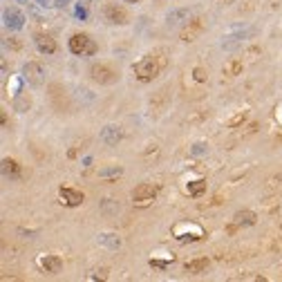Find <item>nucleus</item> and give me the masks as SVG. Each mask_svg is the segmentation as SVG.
Segmentation results:
<instances>
[{
	"label": "nucleus",
	"mask_w": 282,
	"mask_h": 282,
	"mask_svg": "<svg viewBox=\"0 0 282 282\" xmlns=\"http://www.w3.org/2000/svg\"><path fill=\"white\" fill-rule=\"evenodd\" d=\"M164 65H166V61L161 59V56L148 54V56H144V59H139L137 63H134L132 72H134V76H137L141 83H150L153 78L159 76V72L164 70Z\"/></svg>",
	"instance_id": "nucleus-1"
},
{
	"label": "nucleus",
	"mask_w": 282,
	"mask_h": 282,
	"mask_svg": "<svg viewBox=\"0 0 282 282\" xmlns=\"http://www.w3.org/2000/svg\"><path fill=\"white\" fill-rule=\"evenodd\" d=\"M67 47H70V52L76 56H94L97 54V43H94L87 34H83V31L72 34L70 40H67Z\"/></svg>",
	"instance_id": "nucleus-2"
},
{
	"label": "nucleus",
	"mask_w": 282,
	"mask_h": 282,
	"mask_svg": "<svg viewBox=\"0 0 282 282\" xmlns=\"http://www.w3.org/2000/svg\"><path fill=\"white\" fill-rule=\"evenodd\" d=\"M87 74H90V78L94 83H99V85H112V83L119 81V70H114L108 63H94V65H90Z\"/></svg>",
	"instance_id": "nucleus-3"
},
{
	"label": "nucleus",
	"mask_w": 282,
	"mask_h": 282,
	"mask_svg": "<svg viewBox=\"0 0 282 282\" xmlns=\"http://www.w3.org/2000/svg\"><path fill=\"white\" fill-rule=\"evenodd\" d=\"M172 235L177 242H195V240L204 238V228L195 222H179L172 228Z\"/></svg>",
	"instance_id": "nucleus-4"
},
{
	"label": "nucleus",
	"mask_w": 282,
	"mask_h": 282,
	"mask_svg": "<svg viewBox=\"0 0 282 282\" xmlns=\"http://www.w3.org/2000/svg\"><path fill=\"white\" fill-rule=\"evenodd\" d=\"M45 65L43 63H38V61H29V63H25V67H23V78L27 83H31V85H40V83L45 81Z\"/></svg>",
	"instance_id": "nucleus-5"
},
{
	"label": "nucleus",
	"mask_w": 282,
	"mask_h": 282,
	"mask_svg": "<svg viewBox=\"0 0 282 282\" xmlns=\"http://www.w3.org/2000/svg\"><path fill=\"white\" fill-rule=\"evenodd\" d=\"M251 34H253V29H249V27H235L222 38V47L224 50H235V47L242 45Z\"/></svg>",
	"instance_id": "nucleus-6"
},
{
	"label": "nucleus",
	"mask_w": 282,
	"mask_h": 282,
	"mask_svg": "<svg viewBox=\"0 0 282 282\" xmlns=\"http://www.w3.org/2000/svg\"><path fill=\"white\" fill-rule=\"evenodd\" d=\"M103 18H106L110 25H128L130 16H128V12H125L121 5L108 3L106 7H103Z\"/></svg>",
	"instance_id": "nucleus-7"
},
{
	"label": "nucleus",
	"mask_w": 282,
	"mask_h": 282,
	"mask_svg": "<svg viewBox=\"0 0 282 282\" xmlns=\"http://www.w3.org/2000/svg\"><path fill=\"white\" fill-rule=\"evenodd\" d=\"M155 197H157L155 184H139L132 191V202L137 204V206H148V204H153Z\"/></svg>",
	"instance_id": "nucleus-8"
},
{
	"label": "nucleus",
	"mask_w": 282,
	"mask_h": 282,
	"mask_svg": "<svg viewBox=\"0 0 282 282\" xmlns=\"http://www.w3.org/2000/svg\"><path fill=\"white\" fill-rule=\"evenodd\" d=\"M3 23H5V27L7 29L18 31V29H23V25H25V16H23L20 9L9 7V9H5L3 12Z\"/></svg>",
	"instance_id": "nucleus-9"
},
{
	"label": "nucleus",
	"mask_w": 282,
	"mask_h": 282,
	"mask_svg": "<svg viewBox=\"0 0 282 282\" xmlns=\"http://www.w3.org/2000/svg\"><path fill=\"white\" fill-rule=\"evenodd\" d=\"M204 31V20L202 18H193V20H188V23L184 25V29H181V40L184 43H193V40L197 38Z\"/></svg>",
	"instance_id": "nucleus-10"
},
{
	"label": "nucleus",
	"mask_w": 282,
	"mask_h": 282,
	"mask_svg": "<svg viewBox=\"0 0 282 282\" xmlns=\"http://www.w3.org/2000/svg\"><path fill=\"white\" fill-rule=\"evenodd\" d=\"M121 139H123V130H121V125L110 123V125H106V128L101 130V141H103L106 146H117Z\"/></svg>",
	"instance_id": "nucleus-11"
},
{
	"label": "nucleus",
	"mask_w": 282,
	"mask_h": 282,
	"mask_svg": "<svg viewBox=\"0 0 282 282\" xmlns=\"http://www.w3.org/2000/svg\"><path fill=\"white\" fill-rule=\"evenodd\" d=\"M188 18H191V12H188L186 7L170 9V12L166 14V23H168V27H179V25H186Z\"/></svg>",
	"instance_id": "nucleus-12"
},
{
	"label": "nucleus",
	"mask_w": 282,
	"mask_h": 282,
	"mask_svg": "<svg viewBox=\"0 0 282 282\" xmlns=\"http://www.w3.org/2000/svg\"><path fill=\"white\" fill-rule=\"evenodd\" d=\"M61 200L65 206H81L83 200H85V195H83L81 191H76V188H70V186H65V188H61Z\"/></svg>",
	"instance_id": "nucleus-13"
},
{
	"label": "nucleus",
	"mask_w": 282,
	"mask_h": 282,
	"mask_svg": "<svg viewBox=\"0 0 282 282\" xmlns=\"http://www.w3.org/2000/svg\"><path fill=\"white\" fill-rule=\"evenodd\" d=\"M34 43H36V47H38L40 54H54L56 52V40L52 38L50 34H43V31L34 34Z\"/></svg>",
	"instance_id": "nucleus-14"
},
{
	"label": "nucleus",
	"mask_w": 282,
	"mask_h": 282,
	"mask_svg": "<svg viewBox=\"0 0 282 282\" xmlns=\"http://www.w3.org/2000/svg\"><path fill=\"white\" fill-rule=\"evenodd\" d=\"M38 266L45 271V273H59L63 262H61L59 255H43V258L38 260Z\"/></svg>",
	"instance_id": "nucleus-15"
},
{
	"label": "nucleus",
	"mask_w": 282,
	"mask_h": 282,
	"mask_svg": "<svg viewBox=\"0 0 282 282\" xmlns=\"http://www.w3.org/2000/svg\"><path fill=\"white\" fill-rule=\"evenodd\" d=\"M99 244L106 247L108 251H117V249H121L123 240L117 233H99Z\"/></svg>",
	"instance_id": "nucleus-16"
},
{
	"label": "nucleus",
	"mask_w": 282,
	"mask_h": 282,
	"mask_svg": "<svg viewBox=\"0 0 282 282\" xmlns=\"http://www.w3.org/2000/svg\"><path fill=\"white\" fill-rule=\"evenodd\" d=\"M3 175L9 177V179H18L20 164L16 159H9V157H5V159H3Z\"/></svg>",
	"instance_id": "nucleus-17"
},
{
	"label": "nucleus",
	"mask_w": 282,
	"mask_h": 282,
	"mask_svg": "<svg viewBox=\"0 0 282 282\" xmlns=\"http://www.w3.org/2000/svg\"><path fill=\"white\" fill-rule=\"evenodd\" d=\"M255 219H258V217H255L253 211H238L233 215V224H235V226H253Z\"/></svg>",
	"instance_id": "nucleus-18"
},
{
	"label": "nucleus",
	"mask_w": 282,
	"mask_h": 282,
	"mask_svg": "<svg viewBox=\"0 0 282 282\" xmlns=\"http://www.w3.org/2000/svg\"><path fill=\"white\" fill-rule=\"evenodd\" d=\"M206 266H208V258H195V260H191V262H186V273H193V275H197V273H202V271H206Z\"/></svg>",
	"instance_id": "nucleus-19"
},
{
	"label": "nucleus",
	"mask_w": 282,
	"mask_h": 282,
	"mask_svg": "<svg viewBox=\"0 0 282 282\" xmlns=\"http://www.w3.org/2000/svg\"><path fill=\"white\" fill-rule=\"evenodd\" d=\"M123 175V168L121 166H106V168L99 170V179H117V177Z\"/></svg>",
	"instance_id": "nucleus-20"
},
{
	"label": "nucleus",
	"mask_w": 282,
	"mask_h": 282,
	"mask_svg": "<svg viewBox=\"0 0 282 282\" xmlns=\"http://www.w3.org/2000/svg\"><path fill=\"white\" fill-rule=\"evenodd\" d=\"M204 191H206V181H204V179L188 181V186H186V193H188L191 197H200Z\"/></svg>",
	"instance_id": "nucleus-21"
},
{
	"label": "nucleus",
	"mask_w": 282,
	"mask_h": 282,
	"mask_svg": "<svg viewBox=\"0 0 282 282\" xmlns=\"http://www.w3.org/2000/svg\"><path fill=\"white\" fill-rule=\"evenodd\" d=\"M23 81H25V78H20V76H9V81H7V94H12V97H18V94L23 92Z\"/></svg>",
	"instance_id": "nucleus-22"
},
{
	"label": "nucleus",
	"mask_w": 282,
	"mask_h": 282,
	"mask_svg": "<svg viewBox=\"0 0 282 282\" xmlns=\"http://www.w3.org/2000/svg\"><path fill=\"white\" fill-rule=\"evenodd\" d=\"M29 108H31V101L27 99V94L20 92L18 97H14V110L16 112H27Z\"/></svg>",
	"instance_id": "nucleus-23"
},
{
	"label": "nucleus",
	"mask_w": 282,
	"mask_h": 282,
	"mask_svg": "<svg viewBox=\"0 0 282 282\" xmlns=\"http://www.w3.org/2000/svg\"><path fill=\"white\" fill-rule=\"evenodd\" d=\"M188 153H191L193 157H204L208 153V144H206V141H195V144H191Z\"/></svg>",
	"instance_id": "nucleus-24"
},
{
	"label": "nucleus",
	"mask_w": 282,
	"mask_h": 282,
	"mask_svg": "<svg viewBox=\"0 0 282 282\" xmlns=\"http://www.w3.org/2000/svg\"><path fill=\"white\" fill-rule=\"evenodd\" d=\"M242 72V61H228L224 65V74L226 76H238Z\"/></svg>",
	"instance_id": "nucleus-25"
},
{
	"label": "nucleus",
	"mask_w": 282,
	"mask_h": 282,
	"mask_svg": "<svg viewBox=\"0 0 282 282\" xmlns=\"http://www.w3.org/2000/svg\"><path fill=\"white\" fill-rule=\"evenodd\" d=\"M103 213H106V215H117V213H119V204L114 200H103Z\"/></svg>",
	"instance_id": "nucleus-26"
},
{
	"label": "nucleus",
	"mask_w": 282,
	"mask_h": 282,
	"mask_svg": "<svg viewBox=\"0 0 282 282\" xmlns=\"http://www.w3.org/2000/svg\"><path fill=\"white\" fill-rule=\"evenodd\" d=\"M193 76H195V81H200V83H204L208 78V74H206V70H204V67H195V70H193Z\"/></svg>",
	"instance_id": "nucleus-27"
},
{
	"label": "nucleus",
	"mask_w": 282,
	"mask_h": 282,
	"mask_svg": "<svg viewBox=\"0 0 282 282\" xmlns=\"http://www.w3.org/2000/svg\"><path fill=\"white\" fill-rule=\"evenodd\" d=\"M244 119H247V112H240V114H238V117H233V119H228V121H226V123H228V125H238V123H242V121H244Z\"/></svg>",
	"instance_id": "nucleus-28"
},
{
	"label": "nucleus",
	"mask_w": 282,
	"mask_h": 282,
	"mask_svg": "<svg viewBox=\"0 0 282 282\" xmlns=\"http://www.w3.org/2000/svg\"><path fill=\"white\" fill-rule=\"evenodd\" d=\"M7 47H9V50H14V52H18L23 45L18 43V38H7Z\"/></svg>",
	"instance_id": "nucleus-29"
},
{
	"label": "nucleus",
	"mask_w": 282,
	"mask_h": 282,
	"mask_svg": "<svg viewBox=\"0 0 282 282\" xmlns=\"http://www.w3.org/2000/svg\"><path fill=\"white\" fill-rule=\"evenodd\" d=\"M76 16H78V18H85V16H87V12H85V7H81V5H78V7H76Z\"/></svg>",
	"instance_id": "nucleus-30"
},
{
	"label": "nucleus",
	"mask_w": 282,
	"mask_h": 282,
	"mask_svg": "<svg viewBox=\"0 0 282 282\" xmlns=\"http://www.w3.org/2000/svg\"><path fill=\"white\" fill-rule=\"evenodd\" d=\"M38 5H43V7H54V3L56 0H36Z\"/></svg>",
	"instance_id": "nucleus-31"
},
{
	"label": "nucleus",
	"mask_w": 282,
	"mask_h": 282,
	"mask_svg": "<svg viewBox=\"0 0 282 282\" xmlns=\"http://www.w3.org/2000/svg\"><path fill=\"white\" fill-rule=\"evenodd\" d=\"M67 3H70V0H56V3H54V7H67Z\"/></svg>",
	"instance_id": "nucleus-32"
},
{
	"label": "nucleus",
	"mask_w": 282,
	"mask_h": 282,
	"mask_svg": "<svg viewBox=\"0 0 282 282\" xmlns=\"http://www.w3.org/2000/svg\"><path fill=\"white\" fill-rule=\"evenodd\" d=\"M125 3H130V5H134V3H139V0H125Z\"/></svg>",
	"instance_id": "nucleus-33"
}]
</instances>
